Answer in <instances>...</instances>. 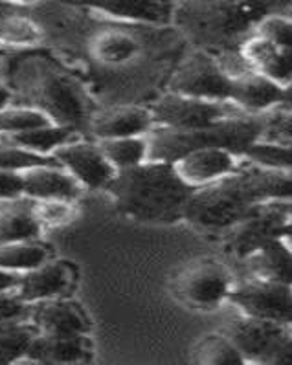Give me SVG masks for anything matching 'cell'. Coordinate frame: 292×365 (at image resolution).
I'll list each match as a JSON object with an SVG mask.
<instances>
[{"label":"cell","mask_w":292,"mask_h":365,"mask_svg":"<svg viewBox=\"0 0 292 365\" xmlns=\"http://www.w3.org/2000/svg\"><path fill=\"white\" fill-rule=\"evenodd\" d=\"M292 202V173L241 160L236 173L193 190L184 220L208 233H223L263 202Z\"/></svg>","instance_id":"1"},{"label":"cell","mask_w":292,"mask_h":365,"mask_svg":"<svg viewBox=\"0 0 292 365\" xmlns=\"http://www.w3.org/2000/svg\"><path fill=\"white\" fill-rule=\"evenodd\" d=\"M292 0H182L173 22L195 50L219 56L239 50L266 15L287 11Z\"/></svg>","instance_id":"2"},{"label":"cell","mask_w":292,"mask_h":365,"mask_svg":"<svg viewBox=\"0 0 292 365\" xmlns=\"http://www.w3.org/2000/svg\"><path fill=\"white\" fill-rule=\"evenodd\" d=\"M121 215L146 224L184 220L193 187L186 184L171 162L146 160L114 173L105 187Z\"/></svg>","instance_id":"3"},{"label":"cell","mask_w":292,"mask_h":365,"mask_svg":"<svg viewBox=\"0 0 292 365\" xmlns=\"http://www.w3.org/2000/svg\"><path fill=\"white\" fill-rule=\"evenodd\" d=\"M14 85L28 107L44 112L54 123L76 130L91 127V101L74 76L61 68L56 61L28 56L17 61Z\"/></svg>","instance_id":"4"},{"label":"cell","mask_w":292,"mask_h":365,"mask_svg":"<svg viewBox=\"0 0 292 365\" xmlns=\"http://www.w3.org/2000/svg\"><path fill=\"white\" fill-rule=\"evenodd\" d=\"M265 130V114H239L224 118L198 129H166L153 127L147 138V158L158 162H175L191 150L223 147L243 155L248 145L261 140Z\"/></svg>","instance_id":"5"},{"label":"cell","mask_w":292,"mask_h":365,"mask_svg":"<svg viewBox=\"0 0 292 365\" xmlns=\"http://www.w3.org/2000/svg\"><path fill=\"white\" fill-rule=\"evenodd\" d=\"M233 275L221 259L204 255L186 262L173 277V292L182 303L201 310H215L226 303Z\"/></svg>","instance_id":"6"},{"label":"cell","mask_w":292,"mask_h":365,"mask_svg":"<svg viewBox=\"0 0 292 365\" xmlns=\"http://www.w3.org/2000/svg\"><path fill=\"white\" fill-rule=\"evenodd\" d=\"M291 219V202L274 200L258 204L243 219L237 220L232 228L221 233L224 252L236 261L243 262L256 250L279 237Z\"/></svg>","instance_id":"7"},{"label":"cell","mask_w":292,"mask_h":365,"mask_svg":"<svg viewBox=\"0 0 292 365\" xmlns=\"http://www.w3.org/2000/svg\"><path fill=\"white\" fill-rule=\"evenodd\" d=\"M233 79L223 70L213 53L195 50L176 66L169 79V92L189 98L230 101Z\"/></svg>","instance_id":"8"},{"label":"cell","mask_w":292,"mask_h":365,"mask_svg":"<svg viewBox=\"0 0 292 365\" xmlns=\"http://www.w3.org/2000/svg\"><path fill=\"white\" fill-rule=\"evenodd\" d=\"M151 114L156 127L186 130L206 127L224 118L239 116L246 112L236 107L232 101H210L168 92L151 107Z\"/></svg>","instance_id":"9"},{"label":"cell","mask_w":292,"mask_h":365,"mask_svg":"<svg viewBox=\"0 0 292 365\" xmlns=\"http://www.w3.org/2000/svg\"><path fill=\"white\" fill-rule=\"evenodd\" d=\"M228 303L246 316L292 325V287L288 284L250 275L248 281L233 284Z\"/></svg>","instance_id":"10"},{"label":"cell","mask_w":292,"mask_h":365,"mask_svg":"<svg viewBox=\"0 0 292 365\" xmlns=\"http://www.w3.org/2000/svg\"><path fill=\"white\" fill-rule=\"evenodd\" d=\"M79 270L66 259H46L39 267L21 272L15 292L24 303L70 296L78 284Z\"/></svg>","instance_id":"11"},{"label":"cell","mask_w":292,"mask_h":365,"mask_svg":"<svg viewBox=\"0 0 292 365\" xmlns=\"http://www.w3.org/2000/svg\"><path fill=\"white\" fill-rule=\"evenodd\" d=\"M52 156L85 190L104 191L116 173L105 158L104 150L99 149L98 142H89L83 138L57 147Z\"/></svg>","instance_id":"12"},{"label":"cell","mask_w":292,"mask_h":365,"mask_svg":"<svg viewBox=\"0 0 292 365\" xmlns=\"http://www.w3.org/2000/svg\"><path fill=\"white\" fill-rule=\"evenodd\" d=\"M291 327L239 312L237 318L228 322L223 332L232 339L241 356L245 358V364H263Z\"/></svg>","instance_id":"13"},{"label":"cell","mask_w":292,"mask_h":365,"mask_svg":"<svg viewBox=\"0 0 292 365\" xmlns=\"http://www.w3.org/2000/svg\"><path fill=\"white\" fill-rule=\"evenodd\" d=\"M26 318L37 332L48 334H89L92 329L86 310L70 296L35 301L28 305Z\"/></svg>","instance_id":"14"},{"label":"cell","mask_w":292,"mask_h":365,"mask_svg":"<svg viewBox=\"0 0 292 365\" xmlns=\"http://www.w3.org/2000/svg\"><path fill=\"white\" fill-rule=\"evenodd\" d=\"M241 160L243 158L230 149L208 147V149L191 150L188 155L175 160L173 165L182 180L197 190L236 173L241 165Z\"/></svg>","instance_id":"15"},{"label":"cell","mask_w":292,"mask_h":365,"mask_svg":"<svg viewBox=\"0 0 292 365\" xmlns=\"http://www.w3.org/2000/svg\"><path fill=\"white\" fill-rule=\"evenodd\" d=\"M63 2L120 21L156 24V26L171 24L176 6L173 0H63Z\"/></svg>","instance_id":"16"},{"label":"cell","mask_w":292,"mask_h":365,"mask_svg":"<svg viewBox=\"0 0 292 365\" xmlns=\"http://www.w3.org/2000/svg\"><path fill=\"white\" fill-rule=\"evenodd\" d=\"M94 356V344L89 334H48L37 332L22 361L31 364H83Z\"/></svg>","instance_id":"17"},{"label":"cell","mask_w":292,"mask_h":365,"mask_svg":"<svg viewBox=\"0 0 292 365\" xmlns=\"http://www.w3.org/2000/svg\"><path fill=\"white\" fill-rule=\"evenodd\" d=\"M22 197L31 200H46V198H61L78 202L83 187L69 171L59 163L35 165L21 173Z\"/></svg>","instance_id":"18"},{"label":"cell","mask_w":292,"mask_h":365,"mask_svg":"<svg viewBox=\"0 0 292 365\" xmlns=\"http://www.w3.org/2000/svg\"><path fill=\"white\" fill-rule=\"evenodd\" d=\"M239 52L253 72L261 73L281 86L292 81V50L288 48L278 46L253 34L241 44Z\"/></svg>","instance_id":"19"},{"label":"cell","mask_w":292,"mask_h":365,"mask_svg":"<svg viewBox=\"0 0 292 365\" xmlns=\"http://www.w3.org/2000/svg\"><path fill=\"white\" fill-rule=\"evenodd\" d=\"M283 86L258 72H248L232 81L230 101L246 114H266L281 105Z\"/></svg>","instance_id":"20"},{"label":"cell","mask_w":292,"mask_h":365,"mask_svg":"<svg viewBox=\"0 0 292 365\" xmlns=\"http://www.w3.org/2000/svg\"><path fill=\"white\" fill-rule=\"evenodd\" d=\"M155 127L151 108L146 107H116L98 116H92L91 127L96 140H109V138H129L146 136Z\"/></svg>","instance_id":"21"},{"label":"cell","mask_w":292,"mask_h":365,"mask_svg":"<svg viewBox=\"0 0 292 365\" xmlns=\"http://www.w3.org/2000/svg\"><path fill=\"white\" fill-rule=\"evenodd\" d=\"M43 233L31 210V198H0V245L39 239Z\"/></svg>","instance_id":"22"},{"label":"cell","mask_w":292,"mask_h":365,"mask_svg":"<svg viewBox=\"0 0 292 365\" xmlns=\"http://www.w3.org/2000/svg\"><path fill=\"white\" fill-rule=\"evenodd\" d=\"M252 277L276 281L292 287V250L276 237L243 261Z\"/></svg>","instance_id":"23"},{"label":"cell","mask_w":292,"mask_h":365,"mask_svg":"<svg viewBox=\"0 0 292 365\" xmlns=\"http://www.w3.org/2000/svg\"><path fill=\"white\" fill-rule=\"evenodd\" d=\"M140 53V44L125 31H101L91 41V56L105 66L127 65Z\"/></svg>","instance_id":"24"},{"label":"cell","mask_w":292,"mask_h":365,"mask_svg":"<svg viewBox=\"0 0 292 365\" xmlns=\"http://www.w3.org/2000/svg\"><path fill=\"white\" fill-rule=\"evenodd\" d=\"M4 138L9 140V142L24 147V149L34 150L37 155L52 156V153L57 147L78 140V138H81V133L72 129V127H66V125L50 123L44 125V127H39V129H31L26 130V133L11 134V136Z\"/></svg>","instance_id":"25"},{"label":"cell","mask_w":292,"mask_h":365,"mask_svg":"<svg viewBox=\"0 0 292 365\" xmlns=\"http://www.w3.org/2000/svg\"><path fill=\"white\" fill-rule=\"evenodd\" d=\"M191 360L202 365H239L245 364L232 339L224 332H210L197 339L191 347Z\"/></svg>","instance_id":"26"},{"label":"cell","mask_w":292,"mask_h":365,"mask_svg":"<svg viewBox=\"0 0 292 365\" xmlns=\"http://www.w3.org/2000/svg\"><path fill=\"white\" fill-rule=\"evenodd\" d=\"M52 257V248L39 239L0 245V270L24 272Z\"/></svg>","instance_id":"27"},{"label":"cell","mask_w":292,"mask_h":365,"mask_svg":"<svg viewBox=\"0 0 292 365\" xmlns=\"http://www.w3.org/2000/svg\"><path fill=\"white\" fill-rule=\"evenodd\" d=\"M35 334L37 329L28 318L0 323V365L22 361Z\"/></svg>","instance_id":"28"},{"label":"cell","mask_w":292,"mask_h":365,"mask_svg":"<svg viewBox=\"0 0 292 365\" xmlns=\"http://www.w3.org/2000/svg\"><path fill=\"white\" fill-rule=\"evenodd\" d=\"M98 145L116 171L134 168L138 163L149 160L146 136L109 138V140H98Z\"/></svg>","instance_id":"29"},{"label":"cell","mask_w":292,"mask_h":365,"mask_svg":"<svg viewBox=\"0 0 292 365\" xmlns=\"http://www.w3.org/2000/svg\"><path fill=\"white\" fill-rule=\"evenodd\" d=\"M41 41H43V31L28 17L8 11L0 22V46L30 48L37 46Z\"/></svg>","instance_id":"30"},{"label":"cell","mask_w":292,"mask_h":365,"mask_svg":"<svg viewBox=\"0 0 292 365\" xmlns=\"http://www.w3.org/2000/svg\"><path fill=\"white\" fill-rule=\"evenodd\" d=\"M50 123L54 121L44 112L28 107V105H17V107L9 105L0 110V136L26 133V130L39 129Z\"/></svg>","instance_id":"31"},{"label":"cell","mask_w":292,"mask_h":365,"mask_svg":"<svg viewBox=\"0 0 292 365\" xmlns=\"http://www.w3.org/2000/svg\"><path fill=\"white\" fill-rule=\"evenodd\" d=\"M241 158L250 160V162L259 163V165H266V168L283 169V171L292 173V143L258 140L243 150Z\"/></svg>","instance_id":"32"},{"label":"cell","mask_w":292,"mask_h":365,"mask_svg":"<svg viewBox=\"0 0 292 365\" xmlns=\"http://www.w3.org/2000/svg\"><path fill=\"white\" fill-rule=\"evenodd\" d=\"M35 219L39 220L41 228H63L74 222L78 217V206L74 200L46 198V200H31Z\"/></svg>","instance_id":"33"},{"label":"cell","mask_w":292,"mask_h":365,"mask_svg":"<svg viewBox=\"0 0 292 365\" xmlns=\"http://www.w3.org/2000/svg\"><path fill=\"white\" fill-rule=\"evenodd\" d=\"M46 163H57V160L54 156L37 155L34 150L24 149V147L6 140V138L0 142V169L22 173L35 168V165H46Z\"/></svg>","instance_id":"34"},{"label":"cell","mask_w":292,"mask_h":365,"mask_svg":"<svg viewBox=\"0 0 292 365\" xmlns=\"http://www.w3.org/2000/svg\"><path fill=\"white\" fill-rule=\"evenodd\" d=\"M253 34L278 46L292 50V17H288L285 11L266 15L256 26Z\"/></svg>","instance_id":"35"},{"label":"cell","mask_w":292,"mask_h":365,"mask_svg":"<svg viewBox=\"0 0 292 365\" xmlns=\"http://www.w3.org/2000/svg\"><path fill=\"white\" fill-rule=\"evenodd\" d=\"M261 140L292 143V108L276 107L266 112Z\"/></svg>","instance_id":"36"},{"label":"cell","mask_w":292,"mask_h":365,"mask_svg":"<svg viewBox=\"0 0 292 365\" xmlns=\"http://www.w3.org/2000/svg\"><path fill=\"white\" fill-rule=\"evenodd\" d=\"M28 316V303L19 297L14 290H2L0 292V323L14 322V319L26 318Z\"/></svg>","instance_id":"37"},{"label":"cell","mask_w":292,"mask_h":365,"mask_svg":"<svg viewBox=\"0 0 292 365\" xmlns=\"http://www.w3.org/2000/svg\"><path fill=\"white\" fill-rule=\"evenodd\" d=\"M263 364L268 365H292V327L281 336L271 354L265 358Z\"/></svg>","instance_id":"38"},{"label":"cell","mask_w":292,"mask_h":365,"mask_svg":"<svg viewBox=\"0 0 292 365\" xmlns=\"http://www.w3.org/2000/svg\"><path fill=\"white\" fill-rule=\"evenodd\" d=\"M22 197L21 173H11L0 169V198Z\"/></svg>","instance_id":"39"},{"label":"cell","mask_w":292,"mask_h":365,"mask_svg":"<svg viewBox=\"0 0 292 365\" xmlns=\"http://www.w3.org/2000/svg\"><path fill=\"white\" fill-rule=\"evenodd\" d=\"M19 272L0 270V292L2 290H14L19 283Z\"/></svg>","instance_id":"40"},{"label":"cell","mask_w":292,"mask_h":365,"mask_svg":"<svg viewBox=\"0 0 292 365\" xmlns=\"http://www.w3.org/2000/svg\"><path fill=\"white\" fill-rule=\"evenodd\" d=\"M11 101H14V91L8 85H4V83H0V110L9 107Z\"/></svg>","instance_id":"41"},{"label":"cell","mask_w":292,"mask_h":365,"mask_svg":"<svg viewBox=\"0 0 292 365\" xmlns=\"http://www.w3.org/2000/svg\"><path fill=\"white\" fill-rule=\"evenodd\" d=\"M279 107L292 108V81L283 86V98H281V105Z\"/></svg>","instance_id":"42"},{"label":"cell","mask_w":292,"mask_h":365,"mask_svg":"<svg viewBox=\"0 0 292 365\" xmlns=\"http://www.w3.org/2000/svg\"><path fill=\"white\" fill-rule=\"evenodd\" d=\"M279 237H281V239L285 241V245L292 250V219L285 224L283 230H281V233H279Z\"/></svg>","instance_id":"43"},{"label":"cell","mask_w":292,"mask_h":365,"mask_svg":"<svg viewBox=\"0 0 292 365\" xmlns=\"http://www.w3.org/2000/svg\"><path fill=\"white\" fill-rule=\"evenodd\" d=\"M26 2H35V0H0V4H26Z\"/></svg>","instance_id":"44"},{"label":"cell","mask_w":292,"mask_h":365,"mask_svg":"<svg viewBox=\"0 0 292 365\" xmlns=\"http://www.w3.org/2000/svg\"><path fill=\"white\" fill-rule=\"evenodd\" d=\"M285 14H287V15H288V17H292V6H291V8H288V9H287V11H285Z\"/></svg>","instance_id":"45"},{"label":"cell","mask_w":292,"mask_h":365,"mask_svg":"<svg viewBox=\"0 0 292 365\" xmlns=\"http://www.w3.org/2000/svg\"><path fill=\"white\" fill-rule=\"evenodd\" d=\"M291 215H292V202H291Z\"/></svg>","instance_id":"46"}]
</instances>
